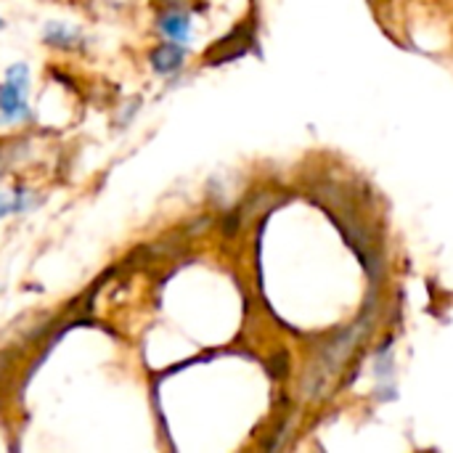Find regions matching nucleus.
<instances>
[{"mask_svg": "<svg viewBox=\"0 0 453 453\" xmlns=\"http://www.w3.org/2000/svg\"><path fill=\"white\" fill-rule=\"evenodd\" d=\"M5 80L27 90V88H29V66H27V64H11V66L5 69Z\"/></svg>", "mask_w": 453, "mask_h": 453, "instance_id": "nucleus-7", "label": "nucleus"}, {"mask_svg": "<svg viewBox=\"0 0 453 453\" xmlns=\"http://www.w3.org/2000/svg\"><path fill=\"white\" fill-rule=\"evenodd\" d=\"M0 111H3V119L5 122H16V119H24L29 114V106H27V90L3 80L0 85Z\"/></svg>", "mask_w": 453, "mask_h": 453, "instance_id": "nucleus-2", "label": "nucleus"}, {"mask_svg": "<svg viewBox=\"0 0 453 453\" xmlns=\"http://www.w3.org/2000/svg\"><path fill=\"white\" fill-rule=\"evenodd\" d=\"M183 48L180 45H159L151 50V66L159 74H173L183 64Z\"/></svg>", "mask_w": 453, "mask_h": 453, "instance_id": "nucleus-5", "label": "nucleus"}, {"mask_svg": "<svg viewBox=\"0 0 453 453\" xmlns=\"http://www.w3.org/2000/svg\"><path fill=\"white\" fill-rule=\"evenodd\" d=\"M366 326H372V319L364 316L361 321H356L348 332H342L340 337H334V340L316 356V361H313L311 369H308V377L303 380V395H308V398H321V395H324V390L332 385V380L340 374L342 364L350 358V353H353L356 345L361 342Z\"/></svg>", "mask_w": 453, "mask_h": 453, "instance_id": "nucleus-1", "label": "nucleus"}, {"mask_svg": "<svg viewBox=\"0 0 453 453\" xmlns=\"http://www.w3.org/2000/svg\"><path fill=\"white\" fill-rule=\"evenodd\" d=\"M159 29H162V35H167L170 40L186 42V40L191 37V19H188V13H183V11H167V13H162V19H159Z\"/></svg>", "mask_w": 453, "mask_h": 453, "instance_id": "nucleus-4", "label": "nucleus"}, {"mask_svg": "<svg viewBox=\"0 0 453 453\" xmlns=\"http://www.w3.org/2000/svg\"><path fill=\"white\" fill-rule=\"evenodd\" d=\"M42 40L48 42V45H53V48H74L80 40H82V35L74 29V27H66V24H58V21H50L48 27H45V32H42Z\"/></svg>", "mask_w": 453, "mask_h": 453, "instance_id": "nucleus-6", "label": "nucleus"}, {"mask_svg": "<svg viewBox=\"0 0 453 453\" xmlns=\"http://www.w3.org/2000/svg\"><path fill=\"white\" fill-rule=\"evenodd\" d=\"M5 170V157H3V151H0V173Z\"/></svg>", "mask_w": 453, "mask_h": 453, "instance_id": "nucleus-9", "label": "nucleus"}, {"mask_svg": "<svg viewBox=\"0 0 453 453\" xmlns=\"http://www.w3.org/2000/svg\"><path fill=\"white\" fill-rule=\"evenodd\" d=\"M11 212H13V199H8L5 194H0V220L5 215H11Z\"/></svg>", "mask_w": 453, "mask_h": 453, "instance_id": "nucleus-8", "label": "nucleus"}, {"mask_svg": "<svg viewBox=\"0 0 453 453\" xmlns=\"http://www.w3.org/2000/svg\"><path fill=\"white\" fill-rule=\"evenodd\" d=\"M0 29H3V19H0Z\"/></svg>", "mask_w": 453, "mask_h": 453, "instance_id": "nucleus-10", "label": "nucleus"}, {"mask_svg": "<svg viewBox=\"0 0 453 453\" xmlns=\"http://www.w3.org/2000/svg\"><path fill=\"white\" fill-rule=\"evenodd\" d=\"M250 45V29L247 27H239L234 35H228L226 40H220L210 53H207V61L218 64V61H228L239 53H244V48Z\"/></svg>", "mask_w": 453, "mask_h": 453, "instance_id": "nucleus-3", "label": "nucleus"}]
</instances>
